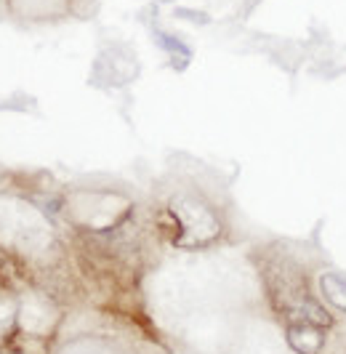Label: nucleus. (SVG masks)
<instances>
[{
  "mask_svg": "<svg viewBox=\"0 0 346 354\" xmlns=\"http://www.w3.org/2000/svg\"><path fill=\"white\" fill-rule=\"evenodd\" d=\"M168 218H171L173 245L179 248H203L210 245L221 234V221L208 208L203 200L192 195H179L168 205Z\"/></svg>",
  "mask_w": 346,
  "mask_h": 354,
  "instance_id": "f257e3e1",
  "label": "nucleus"
},
{
  "mask_svg": "<svg viewBox=\"0 0 346 354\" xmlns=\"http://www.w3.org/2000/svg\"><path fill=\"white\" fill-rule=\"evenodd\" d=\"M317 285H320L322 299H325L333 309H338V312L346 315V277L344 274H338V272H322Z\"/></svg>",
  "mask_w": 346,
  "mask_h": 354,
  "instance_id": "7ed1b4c3",
  "label": "nucleus"
},
{
  "mask_svg": "<svg viewBox=\"0 0 346 354\" xmlns=\"http://www.w3.org/2000/svg\"><path fill=\"white\" fill-rule=\"evenodd\" d=\"M325 344L322 328L314 322H291L288 325V346L295 354H317Z\"/></svg>",
  "mask_w": 346,
  "mask_h": 354,
  "instance_id": "f03ea898",
  "label": "nucleus"
}]
</instances>
